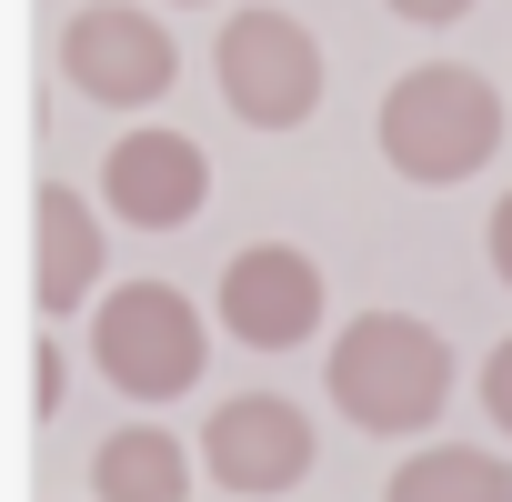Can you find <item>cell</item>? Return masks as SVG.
<instances>
[{
    "label": "cell",
    "mask_w": 512,
    "mask_h": 502,
    "mask_svg": "<svg viewBox=\"0 0 512 502\" xmlns=\"http://www.w3.org/2000/svg\"><path fill=\"white\" fill-rule=\"evenodd\" d=\"M382 161L422 191H452L472 181L492 151H502V91L462 61H412L392 91H382V121H372Z\"/></svg>",
    "instance_id": "6da1fadb"
},
{
    "label": "cell",
    "mask_w": 512,
    "mask_h": 502,
    "mask_svg": "<svg viewBox=\"0 0 512 502\" xmlns=\"http://www.w3.org/2000/svg\"><path fill=\"white\" fill-rule=\"evenodd\" d=\"M322 382H332L342 422L402 442V432H432L442 422V402H452V342L432 322H412V312H362V322H342Z\"/></svg>",
    "instance_id": "7a4b0ae2"
},
{
    "label": "cell",
    "mask_w": 512,
    "mask_h": 502,
    "mask_svg": "<svg viewBox=\"0 0 512 502\" xmlns=\"http://www.w3.org/2000/svg\"><path fill=\"white\" fill-rule=\"evenodd\" d=\"M201 352H211L201 342V312L171 282H121V292L91 302V362L131 402H181L201 382Z\"/></svg>",
    "instance_id": "3957f363"
},
{
    "label": "cell",
    "mask_w": 512,
    "mask_h": 502,
    "mask_svg": "<svg viewBox=\"0 0 512 502\" xmlns=\"http://www.w3.org/2000/svg\"><path fill=\"white\" fill-rule=\"evenodd\" d=\"M211 81L251 131H302L322 111V41L282 11V0H251V11L221 21L211 41Z\"/></svg>",
    "instance_id": "277c9868"
},
{
    "label": "cell",
    "mask_w": 512,
    "mask_h": 502,
    "mask_svg": "<svg viewBox=\"0 0 512 502\" xmlns=\"http://www.w3.org/2000/svg\"><path fill=\"white\" fill-rule=\"evenodd\" d=\"M61 81L101 111H151L181 81V41L151 11H131V0H91V11L61 21Z\"/></svg>",
    "instance_id": "5b68a950"
},
{
    "label": "cell",
    "mask_w": 512,
    "mask_h": 502,
    "mask_svg": "<svg viewBox=\"0 0 512 502\" xmlns=\"http://www.w3.org/2000/svg\"><path fill=\"white\" fill-rule=\"evenodd\" d=\"M211 312H221V332H231L241 352H292V342L322 332V262L292 251V241H251V251L221 262Z\"/></svg>",
    "instance_id": "8992f818"
},
{
    "label": "cell",
    "mask_w": 512,
    "mask_h": 502,
    "mask_svg": "<svg viewBox=\"0 0 512 502\" xmlns=\"http://www.w3.org/2000/svg\"><path fill=\"white\" fill-rule=\"evenodd\" d=\"M201 472H211L221 492H241V502L292 492V482L312 472V422H302V402H282V392H231V402L201 422Z\"/></svg>",
    "instance_id": "52a82bcc"
},
{
    "label": "cell",
    "mask_w": 512,
    "mask_h": 502,
    "mask_svg": "<svg viewBox=\"0 0 512 502\" xmlns=\"http://www.w3.org/2000/svg\"><path fill=\"white\" fill-rule=\"evenodd\" d=\"M201 201H211V161H201L191 131L141 121V131H121V141L101 151V211H111V221H131V231H181Z\"/></svg>",
    "instance_id": "ba28073f"
},
{
    "label": "cell",
    "mask_w": 512,
    "mask_h": 502,
    "mask_svg": "<svg viewBox=\"0 0 512 502\" xmlns=\"http://www.w3.org/2000/svg\"><path fill=\"white\" fill-rule=\"evenodd\" d=\"M31 302L51 322L101 302V211L71 181H41V201H31Z\"/></svg>",
    "instance_id": "9c48e42d"
},
{
    "label": "cell",
    "mask_w": 512,
    "mask_h": 502,
    "mask_svg": "<svg viewBox=\"0 0 512 502\" xmlns=\"http://www.w3.org/2000/svg\"><path fill=\"white\" fill-rule=\"evenodd\" d=\"M91 502H191V452L161 422H121L91 452Z\"/></svg>",
    "instance_id": "30bf717a"
},
{
    "label": "cell",
    "mask_w": 512,
    "mask_h": 502,
    "mask_svg": "<svg viewBox=\"0 0 512 502\" xmlns=\"http://www.w3.org/2000/svg\"><path fill=\"white\" fill-rule=\"evenodd\" d=\"M382 502H512V462L472 442H432L382 482Z\"/></svg>",
    "instance_id": "8fae6325"
},
{
    "label": "cell",
    "mask_w": 512,
    "mask_h": 502,
    "mask_svg": "<svg viewBox=\"0 0 512 502\" xmlns=\"http://www.w3.org/2000/svg\"><path fill=\"white\" fill-rule=\"evenodd\" d=\"M482 412L512 432V342H492V362H482Z\"/></svg>",
    "instance_id": "7c38bea8"
},
{
    "label": "cell",
    "mask_w": 512,
    "mask_h": 502,
    "mask_svg": "<svg viewBox=\"0 0 512 502\" xmlns=\"http://www.w3.org/2000/svg\"><path fill=\"white\" fill-rule=\"evenodd\" d=\"M392 21H412V31H452V21H472V0H382Z\"/></svg>",
    "instance_id": "4fadbf2b"
},
{
    "label": "cell",
    "mask_w": 512,
    "mask_h": 502,
    "mask_svg": "<svg viewBox=\"0 0 512 502\" xmlns=\"http://www.w3.org/2000/svg\"><path fill=\"white\" fill-rule=\"evenodd\" d=\"M482 251H492V272H502V282H512V191H502V201H492V221H482Z\"/></svg>",
    "instance_id": "5bb4252c"
},
{
    "label": "cell",
    "mask_w": 512,
    "mask_h": 502,
    "mask_svg": "<svg viewBox=\"0 0 512 502\" xmlns=\"http://www.w3.org/2000/svg\"><path fill=\"white\" fill-rule=\"evenodd\" d=\"M31 412H61V352L41 342V362H31Z\"/></svg>",
    "instance_id": "9a60e30c"
},
{
    "label": "cell",
    "mask_w": 512,
    "mask_h": 502,
    "mask_svg": "<svg viewBox=\"0 0 512 502\" xmlns=\"http://www.w3.org/2000/svg\"><path fill=\"white\" fill-rule=\"evenodd\" d=\"M181 11H201V0H181Z\"/></svg>",
    "instance_id": "2e32d148"
}]
</instances>
